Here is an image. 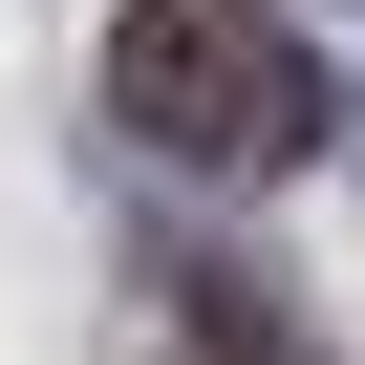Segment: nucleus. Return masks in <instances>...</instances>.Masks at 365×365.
I'll use <instances>...</instances> for the list:
<instances>
[{"instance_id":"f257e3e1","label":"nucleus","mask_w":365,"mask_h":365,"mask_svg":"<svg viewBox=\"0 0 365 365\" xmlns=\"http://www.w3.org/2000/svg\"><path fill=\"white\" fill-rule=\"evenodd\" d=\"M86 86H108V129L150 172H215V194H279L322 150V65H301L279 0H108Z\"/></svg>"}]
</instances>
